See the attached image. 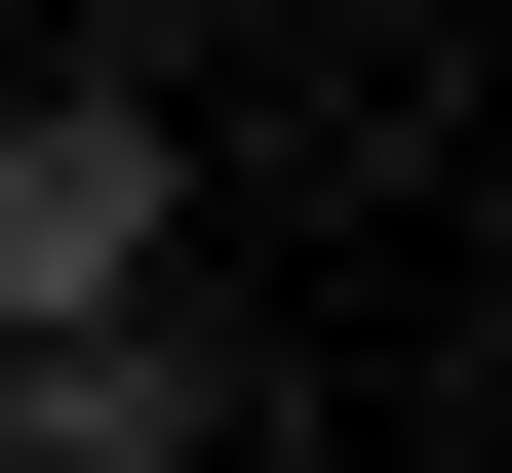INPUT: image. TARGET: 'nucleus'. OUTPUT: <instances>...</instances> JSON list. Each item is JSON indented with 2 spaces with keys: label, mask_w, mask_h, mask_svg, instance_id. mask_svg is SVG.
<instances>
[{
  "label": "nucleus",
  "mask_w": 512,
  "mask_h": 473,
  "mask_svg": "<svg viewBox=\"0 0 512 473\" xmlns=\"http://www.w3.org/2000/svg\"><path fill=\"white\" fill-rule=\"evenodd\" d=\"M158 79H40V119H0V355H79V316H158Z\"/></svg>",
  "instance_id": "f257e3e1"
},
{
  "label": "nucleus",
  "mask_w": 512,
  "mask_h": 473,
  "mask_svg": "<svg viewBox=\"0 0 512 473\" xmlns=\"http://www.w3.org/2000/svg\"><path fill=\"white\" fill-rule=\"evenodd\" d=\"M0 473H237V395L158 316H79V355H0Z\"/></svg>",
  "instance_id": "f03ea898"
}]
</instances>
